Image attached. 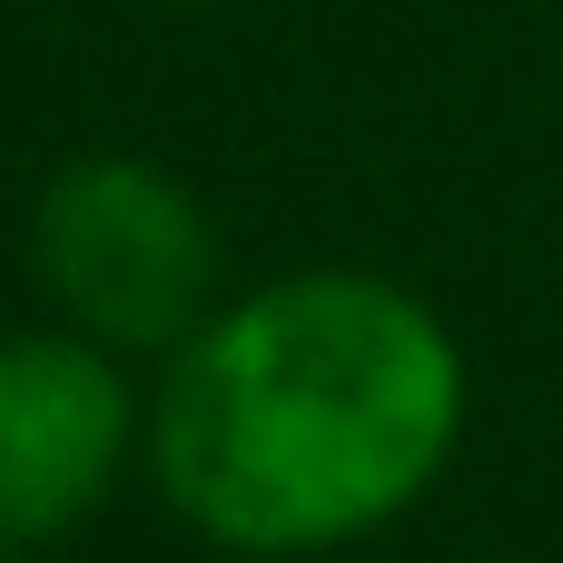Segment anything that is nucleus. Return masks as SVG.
I'll use <instances>...</instances> for the list:
<instances>
[{
  "label": "nucleus",
  "instance_id": "nucleus-2",
  "mask_svg": "<svg viewBox=\"0 0 563 563\" xmlns=\"http://www.w3.org/2000/svg\"><path fill=\"white\" fill-rule=\"evenodd\" d=\"M30 287L49 297V327L109 356H178L228 297V238L178 168L89 148L49 168L30 208Z\"/></svg>",
  "mask_w": 563,
  "mask_h": 563
},
{
  "label": "nucleus",
  "instance_id": "nucleus-3",
  "mask_svg": "<svg viewBox=\"0 0 563 563\" xmlns=\"http://www.w3.org/2000/svg\"><path fill=\"white\" fill-rule=\"evenodd\" d=\"M139 445H148V406L129 386V356L69 327L0 336V554H40L79 534L119 495Z\"/></svg>",
  "mask_w": 563,
  "mask_h": 563
},
{
  "label": "nucleus",
  "instance_id": "nucleus-1",
  "mask_svg": "<svg viewBox=\"0 0 563 563\" xmlns=\"http://www.w3.org/2000/svg\"><path fill=\"white\" fill-rule=\"evenodd\" d=\"M455 327L376 267H297L218 297L148 386V475L208 544L336 554L435 495L465 445Z\"/></svg>",
  "mask_w": 563,
  "mask_h": 563
},
{
  "label": "nucleus",
  "instance_id": "nucleus-4",
  "mask_svg": "<svg viewBox=\"0 0 563 563\" xmlns=\"http://www.w3.org/2000/svg\"><path fill=\"white\" fill-rule=\"evenodd\" d=\"M178 10H208V0H178Z\"/></svg>",
  "mask_w": 563,
  "mask_h": 563
}]
</instances>
